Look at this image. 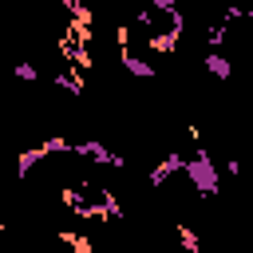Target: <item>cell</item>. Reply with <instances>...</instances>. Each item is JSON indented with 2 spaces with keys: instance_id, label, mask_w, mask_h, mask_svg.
Here are the masks:
<instances>
[{
  "instance_id": "6da1fadb",
  "label": "cell",
  "mask_w": 253,
  "mask_h": 253,
  "mask_svg": "<svg viewBox=\"0 0 253 253\" xmlns=\"http://www.w3.org/2000/svg\"><path fill=\"white\" fill-rule=\"evenodd\" d=\"M55 237H59V245H67L71 253H95V237H87V233H79V229H59Z\"/></svg>"
},
{
  "instance_id": "7a4b0ae2",
  "label": "cell",
  "mask_w": 253,
  "mask_h": 253,
  "mask_svg": "<svg viewBox=\"0 0 253 253\" xmlns=\"http://www.w3.org/2000/svg\"><path fill=\"white\" fill-rule=\"evenodd\" d=\"M174 237L182 241V249H186V253H202V237H198V229H194V225L174 221Z\"/></svg>"
},
{
  "instance_id": "3957f363",
  "label": "cell",
  "mask_w": 253,
  "mask_h": 253,
  "mask_svg": "<svg viewBox=\"0 0 253 253\" xmlns=\"http://www.w3.org/2000/svg\"><path fill=\"white\" fill-rule=\"evenodd\" d=\"M0 233H4V213H0Z\"/></svg>"
}]
</instances>
